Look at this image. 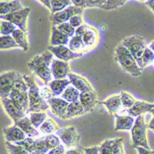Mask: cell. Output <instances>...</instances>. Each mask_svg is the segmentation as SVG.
Segmentation results:
<instances>
[{
  "instance_id": "obj_1",
  "label": "cell",
  "mask_w": 154,
  "mask_h": 154,
  "mask_svg": "<svg viewBox=\"0 0 154 154\" xmlns=\"http://www.w3.org/2000/svg\"><path fill=\"white\" fill-rule=\"evenodd\" d=\"M23 79L29 86V108L27 110V114L32 113H42L46 111L50 106L48 103L43 99L40 94V89L37 86L35 79L32 75H23Z\"/></svg>"
},
{
  "instance_id": "obj_2",
  "label": "cell",
  "mask_w": 154,
  "mask_h": 154,
  "mask_svg": "<svg viewBox=\"0 0 154 154\" xmlns=\"http://www.w3.org/2000/svg\"><path fill=\"white\" fill-rule=\"evenodd\" d=\"M53 54L50 51H46L38 54L28 64L32 70L43 80L45 84H48L52 80L51 65L53 62Z\"/></svg>"
},
{
  "instance_id": "obj_3",
  "label": "cell",
  "mask_w": 154,
  "mask_h": 154,
  "mask_svg": "<svg viewBox=\"0 0 154 154\" xmlns=\"http://www.w3.org/2000/svg\"><path fill=\"white\" fill-rule=\"evenodd\" d=\"M115 54L117 63L125 73H128L133 77L141 76L143 69L138 66L133 55L125 46L122 45H118L116 48Z\"/></svg>"
},
{
  "instance_id": "obj_4",
  "label": "cell",
  "mask_w": 154,
  "mask_h": 154,
  "mask_svg": "<svg viewBox=\"0 0 154 154\" xmlns=\"http://www.w3.org/2000/svg\"><path fill=\"white\" fill-rule=\"evenodd\" d=\"M121 45L130 52V54L133 55V57L135 58L138 66L143 69L144 66L142 63V57L145 49L148 47L147 42L145 41V39L141 36L135 35V36L125 38L122 42Z\"/></svg>"
},
{
  "instance_id": "obj_5",
  "label": "cell",
  "mask_w": 154,
  "mask_h": 154,
  "mask_svg": "<svg viewBox=\"0 0 154 154\" xmlns=\"http://www.w3.org/2000/svg\"><path fill=\"white\" fill-rule=\"evenodd\" d=\"M147 125L143 116H139L135 120V124L131 129L132 146L134 148L142 147L147 149H150L147 139Z\"/></svg>"
},
{
  "instance_id": "obj_6",
  "label": "cell",
  "mask_w": 154,
  "mask_h": 154,
  "mask_svg": "<svg viewBox=\"0 0 154 154\" xmlns=\"http://www.w3.org/2000/svg\"><path fill=\"white\" fill-rule=\"evenodd\" d=\"M29 86L23 79V75H21L18 80L16 81L14 88L9 95V98L15 102L21 109H23L26 113L29 108Z\"/></svg>"
},
{
  "instance_id": "obj_7",
  "label": "cell",
  "mask_w": 154,
  "mask_h": 154,
  "mask_svg": "<svg viewBox=\"0 0 154 154\" xmlns=\"http://www.w3.org/2000/svg\"><path fill=\"white\" fill-rule=\"evenodd\" d=\"M74 6L79 8H99L101 9H116L123 6L125 0H72Z\"/></svg>"
},
{
  "instance_id": "obj_8",
  "label": "cell",
  "mask_w": 154,
  "mask_h": 154,
  "mask_svg": "<svg viewBox=\"0 0 154 154\" xmlns=\"http://www.w3.org/2000/svg\"><path fill=\"white\" fill-rule=\"evenodd\" d=\"M20 76L21 74L15 71H9L1 74L0 76V97L1 99L9 98L14 85Z\"/></svg>"
},
{
  "instance_id": "obj_9",
  "label": "cell",
  "mask_w": 154,
  "mask_h": 154,
  "mask_svg": "<svg viewBox=\"0 0 154 154\" xmlns=\"http://www.w3.org/2000/svg\"><path fill=\"white\" fill-rule=\"evenodd\" d=\"M61 145L60 138L55 135H46L35 139V154H47Z\"/></svg>"
},
{
  "instance_id": "obj_10",
  "label": "cell",
  "mask_w": 154,
  "mask_h": 154,
  "mask_svg": "<svg viewBox=\"0 0 154 154\" xmlns=\"http://www.w3.org/2000/svg\"><path fill=\"white\" fill-rule=\"evenodd\" d=\"M30 8H25L22 10L14 12L8 14V15L4 16H0L1 20H6L13 23L16 27H18L20 30L24 32L25 33L27 32V19L28 16L30 14Z\"/></svg>"
},
{
  "instance_id": "obj_11",
  "label": "cell",
  "mask_w": 154,
  "mask_h": 154,
  "mask_svg": "<svg viewBox=\"0 0 154 154\" xmlns=\"http://www.w3.org/2000/svg\"><path fill=\"white\" fill-rule=\"evenodd\" d=\"M82 13H83L82 8H79L76 6H70V7H67L66 8H65L64 10H62L60 12H57V13L51 15L50 20L54 26H58L60 24L69 21V20L76 15H81Z\"/></svg>"
},
{
  "instance_id": "obj_12",
  "label": "cell",
  "mask_w": 154,
  "mask_h": 154,
  "mask_svg": "<svg viewBox=\"0 0 154 154\" xmlns=\"http://www.w3.org/2000/svg\"><path fill=\"white\" fill-rule=\"evenodd\" d=\"M57 135L67 148L77 146L80 138L78 130L74 127H65L59 128L57 131Z\"/></svg>"
},
{
  "instance_id": "obj_13",
  "label": "cell",
  "mask_w": 154,
  "mask_h": 154,
  "mask_svg": "<svg viewBox=\"0 0 154 154\" xmlns=\"http://www.w3.org/2000/svg\"><path fill=\"white\" fill-rule=\"evenodd\" d=\"M99 151L100 154H125L123 137L108 139L103 141L99 146Z\"/></svg>"
},
{
  "instance_id": "obj_14",
  "label": "cell",
  "mask_w": 154,
  "mask_h": 154,
  "mask_svg": "<svg viewBox=\"0 0 154 154\" xmlns=\"http://www.w3.org/2000/svg\"><path fill=\"white\" fill-rule=\"evenodd\" d=\"M48 51H50L54 55H55V57H57V59L65 61V62L80 57L83 55V53H74L65 45H60V46L51 45L48 47Z\"/></svg>"
},
{
  "instance_id": "obj_15",
  "label": "cell",
  "mask_w": 154,
  "mask_h": 154,
  "mask_svg": "<svg viewBox=\"0 0 154 154\" xmlns=\"http://www.w3.org/2000/svg\"><path fill=\"white\" fill-rule=\"evenodd\" d=\"M2 103L8 115L13 119L14 122L19 121L26 116V112L21 109L15 102L12 101L10 98L2 99Z\"/></svg>"
},
{
  "instance_id": "obj_16",
  "label": "cell",
  "mask_w": 154,
  "mask_h": 154,
  "mask_svg": "<svg viewBox=\"0 0 154 154\" xmlns=\"http://www.w3.org/2000/svg\"><path fill=\"white\" fill-rule=\"evenodd\" d=\"M51 73L54 79H66L70 73L69 64L59 59H54L51 65Z\"/></svg>"
},
{
  "instance_id": "obj_17",
  "label": "cell",
  "mask_w": 154,
  "mask_h": 154,
  "mask_svg": "<svg viewBox=\"0 0 154 154\" xmlns=\"http://www.w3.org/2000/svg\"><path fill=\"white\" fill-rule=\"evenodd\" d=\"M47 103L55 116L65 119L69 103L63 100L62 98H52V99L47 101Z\"/></svg>"
},
{
  "instance_id": "obj_18",
  "label": "cell",
  "mask_w": 154,
  "mask_h": 154,
  "mask_svg": "<svg viewBox=\"0 0 154 154\" xmlns=\"http://www.w3.org/2000/svg\"><path fill=\"white\" fill-rule=\"evenodd\" d=\"M153 108L154 104L152 103H149L142 101H137L131 108L127 110V112L128 116H130L132 117H137L139 116H142L143 114L150 113Z\"/></svg>"
},
{
  "instance_id": "obj_19",
  "label": "cell",
  "mask_w": 154,
  "mask_h": 154,
  "mask_svg": "<svg viewBox=\"0 0 154 154\" xmlns=\"http://www.w3.org/2000/svg\"><path fill=\"white\" fill-rule=\"evenodd\" d=\"M3 133L5 136V138L8 142H14L17 143L19 141H21L26 138V134L17 125H13V127L6 128L3 129Z\"/></svg>"
},
{
  "instance_id": "obj_20",
  "label": "cell",
  "mask_w": 154,
  "mask_h": 154,
  "mask_svg": "<svg viewBox=\"0 0 154 154\" xmlns=\"http://www.w3.org/2000/svg\"><path fill=\"white\" fill-rule=\"evenodd\" d=\"M68 79L70 80V83L72 85L79 90L80 92H85V91H94L92 87L91 86V84L80 76L73 74V73H69L68 74Z\"/></svg>"
},
{
  "instance_id": "obj_21",
  "label": "cell",
  "mask_w": 154,
  "mask_h": 154,
  "mask_svg": "<svg viewBox=\"0 0 154 154\" xmlns=\"http://www.w3.org/2000/svg\"><path fill=\"white\" fill-rule=\"evenodd\" d=\"M81 104L85 109L86 113H90L93 110L96 104V94L94 91H85L80 92L79 100Z\"/></svg>"
},
{
  "instance_id": "obj_22",
  "label": "cell",
  "mask_w": 154,
  "mask_h": 154,
  "mask_svg": "<svg viewBox=\"0 0 154 154\" xmlns=\"http://www.w3.org/2000/svg\"><path fill=\"white\" fill-rule=\"evenodd\" d=\"M15 125L19 127L26 134V136H28L29 137H34L39 135V132L33 127V125L32 124L30 118L28 116H25L24 118H22L19 121H16Z\"/></svg>"
},
{
  "instance_id": "obj_23",
  "label": "cell",
  "mask_w": 154,
  "mask_h": 154,
  "mask_svg": "<svg viewBox=\"0 0 154 154\" xmlns=\"http://www.w3.org/2000/svg\"><path fill=\"white\" fill-rule=\"evenodd\" d=\"M20 1H1L0 2V16L8 15L10 13H14L24 9Z\"/></svg>"
},
{
  "instance_id": "obj_24",
  "label": "cell",
  "mask_w": 154,
  "mask_h": 154,
  "mask_svg": "<svg viewBox=\"0 0 154 154\" xmlns=\"http://www.w3.org/2000/svg\"><path fill=\"white\" fill-rule=\"evenodd\" d=\"M135 124L134 117L130 116H116L115 130H131Z\"/></svg>"
},
{
  "instance_id": "obj_25",
  "label": "cell",
  "mask_w": 154,
  "mask_h": 154,
  "mask_svg": "<svg viewBox=\"0 0 154 154\" xmlns=\"http://www.w3.org/2000/svg\"><path fill=\"white\" fill-rule=\"evenodd\" d=\"M70 80L69 79H54L48 83V87L51 89L53 96H59L62 95L66 89L69 86Z\"/></svg>"
},
{
  "instance_id": "obj_26",
  "label": "cell",
  "mask_w": 154,
  "mask_h": 154,
  "mask_svg": "<svg viewBox=\"0 0 154 154\" xmlns=\"http://www.w3.org/2000/svg\"><path fill=\"white\" fill-rule=\"evenodd\" d=\"M69 37L62 33L57 27L53 26L52 28V35H51V45L52 46H60L67 45L69 43Z\"/></svg>"
},
{
  "instance_id": "obj_27",
  "label": "cell",
  "mask_w": 154,
  "mask_h": 154,
  "mask_svg": "<svg viewBox=\"0 0 154 154\" xmlns=\"http://www.w3.org/2000/svg\"><path fill=\"white\" fill-rule=\"evenodd\" d=\"M103 104L108 109L111 115L116 116V113L121 110L122 103H121V96L120 95H114L109 97L106 101L103 102Z\"/></svg>"
},
{
  "instance_id": "obj_28",
  "label": "cell",
  "mask_w": 154,
  "mask_h": 154,
  "mask_svg": "<svg viewBox=\"0 0 154 154\" xmlns=\"http://www.w3.org/2000/svg\"><path fill=\"white\" fill-rule=\"evenodd\" d=\"M84 114H87V113H86L85 109H84L83 105L81 104V103L79 101H76V102L70 103L68 104L65 119H69V118H72L75 116L84 115Z\"/></svg>"
},
{
  "instance_id": "obj_29",
  "label": "cell",
  "mask_w": 154,
  "mask_h": 154,
  "mask_svg": "<svg viewBox=\"0 0 154 154\" xmlns=\"http://www.w3.org/2000/svg\"><path fill=\"white\" fill-rule=\"evenodd\" d=\"M79 95H80V91L79 90H77L74 86H68L61 96L63 100L70 103L79 101Z\"/></svg>"
},
{
  "instance_id": "obj_30",
  "label": "cell",
  "mask_w": 154,
  "mask_h": 154,
  "mask_svg": "<svg viewBox=\"0 0 154 154\" xmlns=\"http://www.w3.org/2000/svg\"><path fill=\"white\" fill-rule=\"evenodd\" d=\"M86 45L83 43L82 37L74 35L70 38L68 43V48L74 53H81V51H84Z\"/></svg>"
},
{
  "instance_id": "obj_31",
  "label": "cell",
  "mask_w": 154,
  "mask_h": 154,
  "mask_svg": "<svg viewBox=\"0 0 154 154\" xmlns=\"http://www.w3.org/2000/svg\"><path fill=\"white\" fill-rule=\"evenodd\" d=\"M58 129L59 128L57 124L51 118H47L40 128V131L43 134L46 135H53L54 133H57Z\"/></svg>"
},
{
  "instance_id": "obj_32",
  "label": "cell",
  "mask_w": 154,
  "mask_h": 154,
  "mask_svg": "<svg viewBox=\"0 0 154 154\" xmlns=\"http://www.w3.org/2000/svg\"><path fill=\"white\" fill-rule=\"evenodd\" d=\"M12 37L14 38L16 43L20 45V48H22L24 51H28L29 45H28V42L26 39V33L24 32H22L20 29H17L12 33Z\"/></svg>"
},
{
  "instance_id": "obj_33",
  "label": "cell",
  "mask_w": 154,
  "mask_h": 154,
  "mask_svg": "<svg viewBox=\"0 0 154 154\" xmlns=\"http://www.w3.org/2000/svg\"><path fill=\"white\" fill-rule=\"evenodd\" d=\"M71 4H73L72 1H69V0H52L51 1V5H52L51 15L64 10L67 7H70Z\"/></svg>"
},
{
  "instance_id": "obj_34",
  "label": "cell",
  "mask_w": 154,
  "mask_h": 154,
  "mask_svg": "<svg viewBox=\"0 0 154 154\" xmlns=\"http://www.w3.org/2000/svg\"><path fill=\"white\" fill-rule=\"evenodd\" d=\"M20 47V45L16 43L12 35L1 36L0 37V48L1 49H9V48H16Z\"/></svg>"
},
{
  "instance_id": "obj_35",
  "label": "cell",
  "mask_w": 154,
  "mask_h": 154,
  "mask_svg": "<svg viewBox=\"0 0 154 154\" xmlns=\"http://www.w3.org/2000/svg\"><path fill=\"white\" fill-rule=\"evenodd\" d=\"M46 117L47 116L45 113H32L30 114V116H29L32 124L33 125V127L35 128H41V125L47 119Z\"/></svg>"
},
{
  "instance_id": "obj_36",
  "label": "cell",
  "mask_w": 154,
  "mask_h": 154,
  "mask_svg": "<svg viewBox=\"0 0 154 154\" xmlns=\"http://www.w3.org/2000/svg\"><path fill=\"white\" fill-rule=\"evenodd\" d=\"M82 40L86 46H89V47L93 46L96 43V40H97L96 32L93 29H90L89 28V30L82 36Z\"/></svg>"
},
{
  "instance_id": "obj_37",
  "label": "cell",
  "mask_w": 154,
  "mask_h": 154,
  "mask_svg": "<svg viewBox=\"0 0 154 154\" xmlns=\"http://www.w3.org/2000/svg\"><path fill=\"white\" fill-rule=\"evenodd\" d=\"M16 145L22 146L30 154H35V139L32 137H26L21 141L15 143Z\"/></svg>"
},
{
  "instance_id": "obj_38",
  "label": "cell",
  "mask_w": 154,
  "mask_h": 154,
  "mask_svg": "<svg viewBox=\"0 0 154 154\" xmlns=\"http://www.w3.org/2000/svg\"><path fill=\"white\" fill-rule=\"evenodd\" d=\"M17 30V27L13 23L6 20H1V26H0V32L1 36L12 35V33Z\"/></svg>"
},
{
  "instance_id": "obj_39",
  "label": "cell",
  "mask_w": 154,
  "mask_h": 154,
  "mask_svg": "<svg viewBox=\"0 0 154 154\" xmlns=\"http://www.w3.org/2000/svg\"><path fill=\"white\" fill-rule=\"evenodd\" d=\"M120 96H121L122 106H123L124 108H125L127 110L129 109V108H131V107L135 104V103L137 102V101H135L134 98H133L129 93H128V92L122 91L121 94H120Z\"/></svg>"
},
{
  "instance_id": "obj_40",
  "label": "cell",
  "mask_w": 154,
  "mask_h": 154,
  "mask_svg": "<svg viewBox=\"0 0 154 154\" xmlns=\"http://www.w3.org/2000/svg\"><path fill=\"white\" fill-rule=\"evenodd\" d=\"M55 27H57V29H58L62 33H64L65 35H66V36H68V37H73V36L75 35L76 29H75V28H73L68 22L60 24V25L55 26Z\"/></svg>"
},
{
  "instance_id": "obj_41",
  "label": "cell",
  "mask_w": 154,
  "mask_h": 154,
  "mask_svg": "<svg viewBox=\"0 0 154 154\" xmlns=\"http://www.w3.org/2000/svg\"><path fill=\"white\" fill-rule=\"evenodd\" d=\"M6 147L10 154H30L22 146L12 144L8 141L6 142Z\"/></svg>"
},
{
  "instance_id": "obj_42",
  "label": "cell",
  "mask_w": 154,
  "mask_h": 154,
  "mask_svg": "<svg viewBox=\"0 0 154 154\" xmlns=\"http://www.w3.org/2000/svg\"><path fill=\"white\" fill-rule=\"evenodd\" d=\"M142 63H143L144 67L154 63V53L149 49V46L144 51L143 57H142Z\"/></svg>"
},
{
  "instance_id": "obj_43",
  "label": "cell",
  "mask_w": 154,
  "mask_h": 154,
  "mask_svg": "<svg viewBox=\"0 0 154 154\" xmlns=\"http://www.w3.org/2000/svg\"><path fill=\"white\" fill-rule=\"evenodd\" d=\"M40 94L41 96L43 97V99L44 100H47L49 101L50 99H52V98H54L53 96V93H52V91L49 87H44V88H42L40 90Z\"/></svg>"
},
{
  "instance_id": "obj_44",
  "label": "cell",
  "mask_w": 154,
  "mask_h": 154,
  "mask_svg": "<svg viewBox=\"0 0 154 154\" xmlns=\"http://www.w3.org/2000/svg\"><path fill=\"white\" fill-rule=\"evenodd\" d=\"M68 23L70 24L73 28H75V29H78L79 27L83 25V21H82L80 15H76V16L72 17L70 20H69Z\"/></svg>"
},
{
  "instance_id": "obj_45",
  "label": "cell",
  "mask_w": 154,
  "mask_h": 154,
  "mask_svg": "<svg viewBox=\"0 0 154 154\" xmlns=\"http://www.w3.org/2000/svg\"><path fill=\"white\" fill-rule=\"evenodd\" d=\"M88 30H89V26H88V25H85V24H83V25H81L80 27H79L78 29H76L75 35L82 37V36L84 35V33H85Z\"/></svg>"
},
{
  "instance_id": "obj_46",
  "label": "cell",
  "mask_w": 154,
  "mask_h": 154,
  "mask_svg": "<svg viewBox=\"0 0 154 154\" xmlns=\"http://www.w3.org/2000/svg\"><path fill=\"white\" fill-rule=\"evenodd\" d=\"M47 154H66V150H65L64 146L61 144L57 148H55V149L50 150Z\"/></svg>"
},
{
  "instance_id": "obj_47",
  "label": "cell",
  "mask_w": 154,
  "mask_h": 154,
  "mask_svg": "<svg viewBox=\"0 0 154 154\" xmlns=\"http://www.w3.org/2000/svg\"><path fill=\"white\" fill-rule=\"evenodd\" d=\"M84 154H100L99 147L94 146L91 148H85L84 149Z\"/></svg>"
},
{
  "instance_id": "obj_48",
  "label": "cell",
  "mask_w": 154,
  "mask_h": 154,
  "mask_svg": "<svg viewBox=\"0 0 154 154\" xmlns=\"http://www.w3.org/2000/svg\"><path fill=\"white\" fill-rule=\"evenodd\" d=\"M138 154H154V151L151 150V149H144L142 147H137L136 148Z\"/></svg>"
},
{
  "instance_id": "obj_49",
  "label": "cell",
  "mask_w": 154,
  "mask_h": 154,
  "mask_svg": "<svg viewBox=\"0 0 154 154\" xmlns=\"http://www.w3.org/2000/svg\"><path fill=\"white\" fill-rule=\"evenodd\" d=\"M66 154H83V150L79 149H72L66 150Z\"/></svg>"
},
{
  "instance_id": "obj_50",
  "label": "cell",
  "mask_w": 154,
  "mask_h": 154,
  "mask_svg": "<svg viewBox=\"0 0 154 154\" xmlns=\"http://www.w3.org/2000/svg\"><path fill=\"white\" fill-rule=\"evenodd\" d=\"M145 4L151 9V11L154 13V0H149V1H146Z\"/></svg>"
},
{
  "instance_id": "obj_51",
  "label": "cell",
  "mask_w": 154,
  "mask_h": 154,
  "mask_svg": "<svg viewBox=\"0 0 154 154\" xmlns=\"http://www.w3.org/2000/svg\"><path fill=\"white\" fill-rule=\"evenodd\" d=\"M42 3H43L45 6H46L50 10H52V5H51V1H49V0H42L41 1Z\"/></svg>"
},
{
  "instance_id": "obj_52",
  "label": "cell",
  "mask_w": 154,
  "mask_h": 154,
  "mask_svg": "<svg viewBox=\"0 0 154 154\" xmlns=\"http://www.w3.org/2000/svg\"><path fill=\"white\" fill-rule=\"evenodd\" d=\"M148 128H149L150 130L154 131V116L152 117V119H151V120H150V122L149 123V125H148Z\"/></svg>"
},
{
  "instance_id": "obj_53",
  "label": "cell",
  "mask_w": 154,
  "mask_h": 154,
  "mask_svg": "<svg viewBox=\"0 0 154 154\" xmlns=\"http://www.w3.org/2000/svg\"><path fill=\"white\" fill-rule=\"evenodd\" d=\"M149 49H150V50H151V51H152V52L154 53V41H153V42H151V43H150V45H149Z\"/></svg>"
},
{
  "instance_id": "obj_54",
  "label": "cell",
  "mask_w": 154,
  "mask_h": 154,
  "mask_svg": "<svg viewBox=\"0 0 154 154\" xmlns=\"http://www.w3.org/2000/svg\"><path fill=\"white\" fill-rule=\"evenodd\" d=\"M150 113H151V114H152V116H154V108H153V109H152V111H151V112H150Z\"/></svg>"
}]
</instances>
